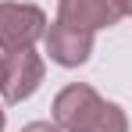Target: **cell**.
I'll return each mask as SVG.
<instances>
[{
  "mask_svg": "<svg viewBox=\"0 0 132 132\" xmlns=\"http://www.w3.org/2000/svg\"><path fill=\"white\" fill-rule=\"evenodd\" d=\"M107 100L86 82H71L54 96V125L61 132H93Z\"/></svg>",
  "mask_w": 132,
  "mask_h": 132,
  "instance_id": "cell-1",
  "label": "cell"
},
{
  "mask_svg": "<svg viewBox=\"0 0 132 132\" xmlns=\"http://www.w3.org/2000/svg\"><path fill=\"white\" fill-rule=\"evenodd\" d=\"M46 32V14L36 4L25 0H4L0 4V50H32Z\"/></svg>",
  "mask_w": 132,
  "mask_h": 132,
  "instance_id": "cell-2",
  "label": "cell"
},
{
  "mask_svg": "<svg viewBox=\"0 0 132 132\" xmlns=\"http://www.w3.org/2000/svg\"><path fill=\"white\" fill-rule=\"evenodd\" d=\"M46 75V64L36 50H14V54H4V82H0V96L4 104H22L29 100L39 82Z\"/></svg>",
  "mask_w": 132,
  "mask_h": 132,
  "instance_id": "cell-3",
  "label": "cell"
},
{
  "mask_svg": "<svg viewBox=\"0 0 132 132\" xmlns=\"http://www.w3.org/2000/svg\"><path fill=\"white\" fill-rule=\"evenodd\" d=\"M121 18H125L121 0H57V22L82 29V32L111 29Z\"/></svg>",
  "mask_w": 132,
  "mask_h": 132,
  "instance_id": "cell-4",
  "label": "cell"
},
{
  "mask_svg": "<svg viewBox=\"0 0 132 132\" xmlns=\"http://www.w3.org/2000/svg\"><path fill=\"white\" fill-rule=\"evenodd\" d=\"M43 43H46V54H50V61L61 68H79L89 61V54H93V32H82V29H71V25H46L43 32Z\"/></svg>",
  "mask_w": 132,
  "mask_h": 132,
  "instance_id": "cell-5",
  "label": "cell"
},
{
  "mask_svg": "<svg viewBox=\"0 0 132 132\" xmlns=\"http://www.w3.org/2000/svg\"><path fill=\"white\" fill-rule=\"evenodd\" d=\"M93 132H129V118H125V111L107 100V107H104V114H100V121L93 125Z\"/></svg>",
  "mask_w": 132,
  "mask_h": 132,
  "instance_id": "cell-6",
  "label": "cell"
},
{
  "mask_svg": "<svg viewBox=\"0 0 132 132\" xmlns=\"http://www.w3.org/2000/svg\"><path fill=\"white\" fill-rule=\"evenodd\" d=\"M22 132H61V129H57L54 121H29Z\"/></svg>",
  "mask_w": 132,
  "mask_h": 132,
  "instance_id": "cell-7",
  "label": "cell"
},
{
  "mask_svg": "<svg viewBox=\"0 0 132 132\" xmlns=\"http://www.w3.org/2000/svg\"><path fill=\"white\" fill-rule=\"evenodd\" d=\"M4 125H7V111H4V104H0V132H4Z\"/></svg>",
  "mask_w": 132,
  "mask_h": 132,
  "instance_id": "cell-8",
  "label": "cell"
},
{
  "mask_svg": "<svg viewBox=\"0 0 132 132\" xmlns=\"http://www.w3.org/2000/svg\"><path fill=\"white\" fill-rule=\"evenodd\" d=\"M121 7H125V14H132V0H121Z\"/></svg>",
  "mask_w": 132,
  "mask_h": 132,
  "instance_id": "cell-9",
  "label": "cell"
},
{
  "mask_svg": "<svg viewBox=\"0 0 132 132\" xmlns=\"http://www.w3.org/2000/svg\"><path fill=\"white\" fill-rule=\"evenodd\" d=\"M0 82H4V50H0Z\"/></svg>",
  "mask_w": 132,
  "mask_h": 132,
  "instance_id": "cell-10",
  "label": "cell"
}]
</instances>
